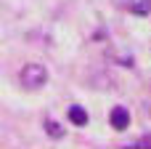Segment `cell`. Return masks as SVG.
<instances>
[{
  "instance_id": "obj_2",
  "label": "cell",
  "mask_w": 151,
  "mask_h": 149,
  "mask_svg": "<svg viewBox=\"0 0 151 149\" xmlns=\"http://www.w3.org/2000/svg\"><path fill=\"white\" fill-rule=\"evenodd\" d=\"M109 123H111L114 131H127V125H130V112H127L125 107H114L111 115H109Z\"/></svg>"
},
{
  "instance_id": "obj_1",
  "label": "cell",
  "mask_w": 151,
  "mask_h": 149,
  "mask_svg": "<svg viewBox=\"0 0 151 149\" xmlns=\"http://www.w3.org/2000/svg\"><path fill=\"white\" fill-rule=\"evenodd\" d=\"M19 80H21V88L37 91V88H42V85L48 83V69H45L42 64H27V67L21 69Z\"/></svg>"
},
{
  "instance_id": "obj_5",
  "label": "cell",
  "mask_w": 151,
  "mask_h": 149,
  "mask_svg": "<svg viewBox=\"0 0 151 149\" xmlns=\"http://www.w3.org/2000/svg\"><path fill=\"white\" fill-rule=\"evenodd\" d=\"M45 131L53 136V139H58V136H64V128L56 123V120H45Z\"/></svg>"
},
{
  "instance_id": "obj_3",
  "label": "cell",
  "mask_w": 151,
  "mask_h": 149,
  "mask_svg": "<svg viewBox=\"0 0 151 149\" xmlns=\"http://www.w3.org/2000/svg\"><path fill=\"white\" fill-rule=\"evenodd\" d=\"M69 120H72L74 125H88V112L74 104V107H69Z\"/></svg>"
},
{
  "instance_id": "obj_4",
  "label": "cell",
  "mask_w": 151,
  "mask_h": 149,
  "mask_svg": "<svg viewBox=\"0 0 151 149\" xmlns=\"http://www.w3.org/2000/svg\"><path fill=\"white\" fill-rule=\"evenodd\" d=\"M130 8H133V13H138V16H149L151 13V0H138V3H133Z\"/></svg>"
}]
</instances>
